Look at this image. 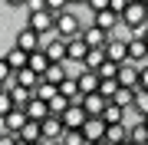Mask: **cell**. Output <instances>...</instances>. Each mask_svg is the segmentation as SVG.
<instances>
[{
	"mask_svg": "<svg viewBox=\"0 0 148 145\" xmlns=\"http://www.w3.org/2000/svg\"><path fill=\"white\" fill-rule=\"evenodd\" d=\"M56 145H63V142H56Z\"/></svg>",
	"mask_w": 148,
	"mask_h": 145,
	"instance_id": "42",
	"label": "cell"
},
{
	"mask_svg": "<svg viewBox=\"0 0 148 145\" xmlns=\"http://www.w3.org/2000/svg\"><path fill=\"white\" fill-rule=\"evenodd\" d=\"M43 53L49 56V63H59V66L69 63V56H66V43L56 36V33H53V36H43Z\"/></svg>",
	"mask_w": 148,
	"mask_h": 145,
	"instance_id": "5",
	"label": "cell"
},
{
	"mask_svg": "<svg viewBox=\"0 0 148 145\" xmlns=\"http://www.w3.org/2000/svg\"><path fill=\"white\" fill-rule=\"evenodd\" d=\"M142 89H148V66H142Z\"/></svg>",
	"mask_w": 148,
	"mask_h": 145,
	"instance_id": "35",
	"label": "cell"
},
{
	"mask_svg": "<svg viewBox=\"0 0 148 145\" xmlns=\"http://www.w3.org/2000/svg\"><path fill=\"white\" fill-rule=\"evenodd\" d=\"M122 145H132V142H122Z\"/></svg>",
	"mask_w": 148,
	"mask_h": 145,
	"instance_id": "40",
	"label": "cell"
},
{
	"mask_svg": "<svg viewBox=\"0 0 148 145\" xmlns=\"http://www.w3.org/2000/svg\"><path fill=\"white\" fill-rule=\"evenodd\" d=\"M92 145H109V142H92Z\"/></svg>",
	"mask_w": 148,
	"mask_h": 145,
	"instance_id": "37",
	"label": "cell"
},
{
	"mask_svg": "<svg viewBox=\"0 0 148 145\" xmlns=\"http://www.w3.org/2000/svg\"><path fill=\"white\" fill-rule=\"evenodd\" d=\"M69 79V66H59V63H53V66H49V69H46V76H43V82H49V86H63V82Z\"/></svg>",
	"mask_w": 148,
	"mask_h": 145,
	"instance_id": "18",
	"label": "cell"
},
{
	"mask_svg": "<svg viewBox=\"0 0 148 145\" xmlns=\"http://www.w3.org/2000/svg\"><path fill=\"white\" fill-rule=\"evenodd\" d=\"M106 59L109 63H128V40L125 36H112V43L106 46Z\"/></svg>",
	"mask_w": 148,
	"mask_h": 145,
	"instance_id": "10",
	"label": "cell"
},
{
	"mask_svg": "<svg viewBox=\"0 0 148 145\" xmlns=\"http://www.w3.org/2000/svg\"><path fill=\"white\" fill-rule=\"evenodd\" d=\"M16 49H23V53H36V49H43V36H40V33H33L30 27H20V30H16V43H13Z\"/></svg>",
	"mask_w": 148,
	"mask_h": 145,
	"instance_id": "6",
	"label": "cell"
},
{
	"mask_svg": "<svg viewBox=\"0 0 148 145\" xmlns=\"http://www.w3.org/2000/svg\"><path fill=\"white\" fill-rule=\"evenodd\" d=\"M106 142H109V145H122V142H128V125H125V122H122V125H109Z\"/></svg>",
	"mask_w": 148,
	"mask_h": 145,
	"instance_id": "24",
	"label": "cell"
},
{
	"mask_svg": "<svg viewBox=\"0 0 148 145\" xmlns=\"http://www.w3.org/2000/svg\"><path fill=\"white\" fill-rule=\"evenodd\" d=\"M27 119H30V122H46V119H49V106H46V102H43V99H33L30 102V106H27Z\"/></svg>",
	"mask_w": 148,
	"mask_h": 145,
	"instance_id": "19",
	"label": "cell"
},
{
	"mask_svg": "<svg viewBox=\"0 0 148 145\" xmlns=\"http://www.w3.org/2000/svg\"><path fill=\"white\" fill-rule=\"evenodd\" d=\"M122 86H119V79H102V86H99V92H102V99H115V92H119Z\"/></svg>",
	"mask_w": 148,
	"mask_h": 145,
	"instance_id": "28",
	"label": "cell"
},
{
	"mask_svg": "<svg viewBox=\"0 0 148 145\" xmlns=\"http://www.w3.org/2000/svg\"><path fill=\"white\" fill-rule=\"evenodd\" d=\"M102 122H106V125H122V122H125V109H119L115 102H109L106 112H102Z\"/></svg>",
	"mask_w": 148,
	"mask_h": 145,
	"instance_id": "23",
	"label": "cell"
},
{
	"mask_svg": "<svg viewBox=\"0 0 148 145\" xmlns=\"http://www.w3.org/2000/svg\"><path fill=\"white\" fill-rule=\"evenodd\" d=\"M0 132H3V129H0Z\"/></svg>",
	"mask_w": 148,
	"mask_h": 145,
	"instance_id": "44",
	"label": "cell"
},
{
	"mask_svg": "<svg viewBox=\"0 0 148 145\" xmlns=\"http://www.w3.org/2000/svg\"><path fill=\"white\" fill-rule=\"evenodd\" d=\"M0 145H16V135H10V132H0Z\"/></svg>",
	"mask_w": 148,
	"mask_h": 145,
	"instance_id": "34",
	"label": "cell"
},
{
	"mask_svg": "<svg viewBox=\"0 0 148 145\" xmlns=\"http://www.w3.org/2000/svg\"><path fill=\"white\" fill-rule=\"evenodd\" d=\"M142 122H145V125H148V115H145V119H142Z\"/></svg>",
	"mask_w": 148,
	"mask_h": 145,
	"instance_id": "38",
	"label": "cell"
},
{
	"mask_svg": "<svg viewBox=\"0 0 148 145\" xmlns=\"http://www.w3.org/2000/svg\"><path fill=\"white\" fill-rule=\"evenodd\" d=\"M119 86L128 89V92H138L142 89V69L132 66V63H122L119 66Z\"/></svg>",
	"mask_w": 148,
	"mask_h": 145,
	"instance_id": "3",
	"label": "cell"
},
{
	"mask_svg": "<svg viewBox=\"0 0 148 145\" xmlns=\"http://www.w3.org/2000/svg\"><path fill=\"white\" fill-rule=\"evenodd\" d=\"M56 96H59V89H56V86H49V82H40V86H36V99H43L46 106H49Z\"/></svg>",
	"mask_w": 148,
	"mask_h": 145,
	"instance_id": "27",
	"label": "cell"
},
{
	"mask_svg": "<svg viewBox=\"0 0 148 145\" xmlns=\"http://www.w3.org/2000/svg\"><path fill=\"white\" fill-rule=\"evenodd\" d=\"M89 10H92V16L95 13H106L109 10V0H89Z\"/></svg>",
	"mask_w": 148,
	"mask_h": 145,
	"instance_id": "33",
	"label": "cell"
},
{
	"mask_svg": "<svg viewBox=\"0 0 148 145\" xmlns=\"http://www.w3.org/2000/svg\"><path fill=\"white\" fill-rule=\"evenodd\" d=\"M102 63H106V49H89V56H86L82 69H89V73H99V69H102Z\"/></svg>",
	"mask_w": 148,
	"mask_h": 145,
	"instance_id": "26",
	"label": "cell"
},
{
	"mask_svg": "<svg viewBox=\"0 0 148 145\" xmlns=\"http://www.w3.org/2000/svg\"><path fill=\"white\" fill-rule=\"evenodd\" d=\"M27 27H30L33 33H40V36H53V33H56V20H53L46 10H40V13H30V16H27Z\"/></svg>",
	"mask_w": 148,
	"mask_h": 145,
	"instance_id": "4",
	"label": "cell"
},
{
	"mask_svg": "<svg viewBox=\"0 0 148 145\" xmlns=\"http://www.w3.org/2000/svg\"><path fill=\"white\" fill-rule=\"evenodd\" d=\"M66 10H69V3H66V0H46V13L53 16V20H56V16H63Z\"/></svg>",
	"mask_w": 148,
	"mask_h": 145,
	"instance_id": "30",
	"label": "cell"
},
{
	"mask_svg": "<svg viewBox=\"0 0 148 145\" xmlns=\"http://www.w3.org/2000/svg\"><path fill=\"white\" fill-rule=\"evenodd\" d=\"M86 122H89V112L82 109V102H73V106L63 112V125H66L69 132H73V129H82Z\"/></svg>",
	"mask_w": 148,
	"mask_h": 145,
	"instance_id": "7",
	"label": "cell"
},
{
	"mask_svg": "<svg viewBox=\"0 0 148 145\" xmlns=\"http://www.w3.org/2000/svg\"><path fill=\"white\" fill-rule=\"evenodd\" d=\"M49 66H53V63H49V56L43 53V49H36V53H30V63H27V69H33V73L40 76V79L46 76V69H49Z\"/></svg>",
	"mask_w": 148,
	"mask_h": 145,
	"instance_id": "20",
	"label": "cell"
},
{
	"mask_svg": "<svg viewBox=\"0 0 148 145\" xmlns=\"http://www.w3.org/2000/svg\"><path fill=\"white\" fill-rule=\"evenodd\" d=\"M7 92H10V99H13V106H16V109H27L30 102L36 99V92H33V89H23V86H16V82H13Z\"/></svg>",
	"mask_w": 148,
	"mask_h": 145,
	"instance_id": "16",
	"label": "cell"
},
{
	"mask_svg": "<svg viewBox=\"0 0 148 145\" xmlns=\"http://www.w3.org/2000/svg\"><path fill=\"white\" fill-rule=\"evenodd\" d=\"M76 82H79V92H82V96H92V92H99V86H102L99 73H89V69H82L79 76H76Z\"/></svg>",
	"mask_w": 148,
	"mask_h": 145,
	"instance_id": "14",
	"label": "cell"
},
{
	"mask_svg": "<svg viewBox=\"0 0 148 145\" xmlns=\"http://www.w3.org/2000/svg\"><path fill=\"white\" fill-rule=\"evenodd\" d=\"M20 142H27V145H36V142H43V125L40 122H27L23 125V132L16 135Z\"/></svg>",
	"mask_w": 148,
	"mask_h": 145,
	"instance_id": "22",
	"label": "cell"
},
{
	"mask_svg": "<svg viewBox=\"0 0 148 145\" xmlns=\"http://www.w3.org/2000/svg\"><path fill=\"white\" fill-rule=\"evenodd\" d=\"M3 59H7V66H10V69L13 73H20V69H27V63H30V56L27 53H23V49H7V53H3Z\"/></svg>",
	"mask_w": 148,
	"mask_h": 145,
	"instance_id": "21",
	"label": "cell"
},
{
	"mask_svg": "<svg viewBox=\"0 0 148 145\" xmlns=\"http://www.w3.org/2000/svg\"><path fill=\"white\" fill-rule=\"evenodd\" d=\"M82 40L89 43V49H106V46L112 43V36H109V33H102L99 27H92V23L82 30Z\"/></svg>",
	"mask_w": 148,
	"mask_h": 145,
	"instance_id": "12",
	"label": "cell"
},
{
	"mask_svg": "<svg viewBox=\"0 0 148 145\" xmlns=\"http://www.w3.org/2000/svg\"><path fill=\"white\" fill-rule=\"evenodd\" d=\"M92 27H99L102 33H109V36H112V30H115V27H122V16H115L112 10L95 13V16H92Z\"/></svg>",
	"mask_w": 148,
	"mask_h": 145,
	"instance_id": "15",
	"label": "cell"
},
{
	"mask_svg": "<svg viewBox=\"0 0 148 145\" xmlns=\"http://www.w3.org/2000/svg\"><path fill=\"white\" fill-rule=\"evenodd\" d=\"M128 142H132V145H148V125L145 122L128 125Z\"/></svg>",
	"mask_w": 148,
	"mask_h": 145,
	"instance_id": "25",
	"label": "cell"
},
{
	"mask_svg": "<svg viewBox=\"0 0 148 145\" xmlns=\"http://www.w3.org/2000/svg\"><path fill=\"white\" fill-rule=\"evenodd\" d=\"M122 27H125L128 33H132V30L148 27V10H145V0H128L125 16H122Z\"/></svg>",
	"mask_w": 148,
	"mask_h": 145,
	"instance_id": "2",
	"label": "cell"
},
{
	"mask_svg": "<svg viewBox=\"0 0 148 145\" xmlns=\"http://www.w3.org/2000/svg\"><path fill=\"white\" fill-rule=\"evenodd\" d=\"M82 23H79V13L69 7V10L63 16H56V36L63 40V43H69V40H76V36H82Z\"/></svg>",
	"mask_w": 148,
	"mask_h": 145,
	"instance_id": "1",
	"label": "cell"
},
{
	"mask_svg": "<svg viewBox=\"0 0 148 145\" xmlns=\"http://www.w3.org/2000/svg\"><path fill=\"white\" fill-rule=\"evenodd\" d=\"M132 109H135L142 119L148 115V89H138V92H135V106H132Z\"/></svg>",
	"mask_w": 148,
	"mask_h": 145,
	"instance_id": "29",
	"label": "cell"
},
{
	"mask_svg": "<svg viewBox=\"0 0 148 145\" xmlns=\"http://www.w3.org/2000/svg\"><path fill=\"white\" fill-rule=\"evenodd\" d=\"M36 145H43V142H36Z\"/></svg>",
	"mask_w": 148,
	"mask_h": 145,
	"instance_id": "43",
	"label": "cell"
},
{
	"mask_svg": "<svg viewBox=\"0 0 148 145\" xmlns=\"http://www.w3.org/2000/svg\"><path fill=\"white\" fill-rule=\"evenodd\" d=\"M27 122H30V119H27V109H13V112L3 119V132H10V135H20Z\"/></svg>",
	"mask_w": 148,
	"mask_h": 145,
	"instance_id": "13",
	"label": "cell"
},
{
	"mask_svg": "<svg viewBox=\"0 0 148 145\" xmlns=\"http://www.w3.org/2000/svg\"><path fill=\"white\" fill-rule=\"evenodd\" d=\"M0 56H3V49H0Z\"/></svg>",
	"mask_w": 148,
	"mask_h": 145,
	"instance_id": "41",
	"label": "cell"
},
{
	"mask_svg": "<svg viewBox=\"0 0 148 145\" xmlns=\"http://www.w3.org/2000/svg\"><path fill=\"white\" fill-rule=\"evenodd\" d=\"M3 92H7V86H3V82H0V96H3Z\"/></svg>",
	"mask_w": 148,
	"mask_h": 145,
	"instance_id": "36",
	"label": "cell"
},
{
	"mask_svg": "<svg viewBox=\"0 0 148 145\" xmlns=\"http://www.w3.org/2000/svg\"><path fill=\"white\" fill-rule=\"evenodd\" d=\"M106 132H109V125L102 122V115H89V122L82 125V135H86V142H106Z\"/></svg>",
	"mask_w": 148,
	"mask_h": 145,
	"instance_id": "9",
	"label": "cell"
},
{
	"mask_svg": "<svg viewBox=\"0 0 148 145\" xmlns=\"http://www.w3.org/2000/svg\"><path fill=\"white\" fill-rule=\"evenodd\" d=\"M66 56H69V63H76V66H82V63H86V56H89V43H86L82 36H76V40H69V43H66Z\"/></svg>",
	"mask_w": 148,
	"mask_h": 145,
	"instance_id": "11",
	"label": "cell"
},
{
	"mask_svg": "<svg viewBox=\"0 0 148 145\" xmlns=\"http://www.w3.org/2000/svg\"><path fill=\"white\" fill-rule=\"evenodd\" d=\"M63 135H66V125H63V119L49 115L46 122H43V145H56V142H63Z\"/></svg>",
	"mask_w": 148,
	"mask_h": 145,
	"instance_id": "8",
	"label": "cell"
},
{
	"mask_svg": "<svg viewBox=\"0 0 148 145\" xmlns=\"http://www.w3.org/2000/svg\"><path fill=\"white\" fill-rule=\"evenodd\" d=\"M99 79H119V63H102V69H99Z\"/></svg>",
	"mask_w": 148,
	"mask_h": 145,
	"instance_id": "32",
	"label": "cell"
},
{
	"mask_svg": "<svg viewBox=\"0 0 148 145\" xmlns=\"http://www.w3.org/2000/svg\"><path fill=\"white\" fill-rule=\"evenodd\" d=\"M145 10H148V0H145Z\"/></svg>",
	"mask_w": 148,
	"mask_h": 145,
	"instance_id": "39",
	"label": "cell"
},
{
	"mask_svg": "<svg viewBox=\"0 0 148 145\" xmlns=\"http://www.w3.org/2000/svg\"><path fill=\"white\" fill-rule=\"evenodd\" d=\"M109 106V99H102V92H92V96H82V109L89 115H102Z\"/></svg>",
	"mask_w": 148,
	"mask_h": 145,
	"instance_id": "17",
	"label": "cell"
},
{
	"mask_svg": "<svg viewBox=\"0 0 148 145\" xmlns=\"http://www.w3.org/2000/svg\"><path fill=\"white\" fill-rule=\"evenodd\" d=\"M63 145H89V142H86L82 129H73V132L66 129V135H63Z\"/></svg>",
	"mask_w": 148,
	"mask_h": 145,
	"instance_id": "31",
	"label": "cell"
}]
</instances>
